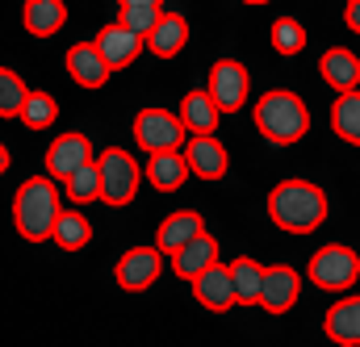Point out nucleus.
Instances as JSON below:
<instances>
[{"mask_svg":"<svg viewBox=\"0 0 360 347\" xmlns=\"http://www.w3.org/2000/svg\"><path fill=\"white\" fill-rule=\"evenodd\" d=\"M180 122H184L188 134H218L222 109L214 105L210 88H193V92H184V100H180Z\"/></svg>","mask_w":360,"mask_h":347,"instance_id":"obj_18","label":"nucleus"},{"mask_svg":"<svg viewBox=\"0 0 360 347\" xmlns=\"http://www.w3.org/2000/svg\"><path fill=\"white\" fill-rule=\"evenodd\" d=\"M8 164H13V155H8V147H4V143H0V176L8 172Z\"/></svg>","mask_w":360,"mask_h":347,"instance_id":"obj_32","label":"nucleus"},{"mask_svg":"<svg viewBox=\"0 0 360 347\" xmlns=\"http://www.w3.org/2000/svg\"><path fill=\"white\" fill-rule=\"evenodd\" d=\"M117 4H155V8H164L168 0H117Z\"/></svg>","mask_w":360,"mask_h":347,"instance_id":"obj_33","label":"nucleus"},{"mask_svg":"<svg viewBox=\"0 0 360 347\" xmlns=\"http://www.w3.org/2000/svg\"><path fill=\"white\" fill-rule=\"evenodd\" d=\"M248 92H252V72L239 59H218L210 67V96L222 113H239L248 105Z\"/></svg>","mask_w":360,"mask_h":347,"instance_id":"obj_7","label":"nucleus"},{"mask_svg":"<svg viewBox=\"0 0 360 347\" xmlns=\"http://www.w3.org/2000/svg\"><path fill=\"white\" fill-rule=\"evenodd\" d=\"M17 117H21L25 130H46V126L59 122V100L46 88H30V96H25V105H21Z\"/></svg>","mask_w":360,"mask_h":347,"instance_id":"obj_26","label":"nucleus"},{"mask_svg":"<svg viewBox=\"0 0 360 347\" xmlns=\"http://www.w3.org/2000/svg\"><path fill=\"white\" fill-rule=\"evenodd\" d=\"M344 25H348L352 34H360V0H348V4H344Z\"/></svg>","mask_w":360,"mask_h":347,"instance_id":"obj_31","label":"nucleus"},{"mask_svg":"<svg viewBox=\"0 0 360 347\" xmlns=\"http://www.w3.org/2000/svg\"><path fill=\"white\" fill-rule=\"evenodd\" d=\"M269 42L276 55H302L306 51V25L297 17H276L269 30Z\"/></svg>","mask_w":360,"mask_h":347,"instance_id":"obj_27","label":"nucleus"},{"mask_svg":"<svg viewBox=\"0 0 360 347\" xmlns=\"http://www.w3.org/2000/svg\"><path fill=\"white\" fill-rule=\"evenodd\" d=\"M25 96H30V84L13 67H0V117H17Z\"/></svg>","mask_w":360,"mask_h":347,"instance_id":"obj_29","label":"nucleus"},{"mask_svg":"<svg viewBox=\"0 0 360 347\" xmlns=\"http://www.w3.org/2000/svg\"><path fill=\"white\" fill-rule=\"evenodd\" d=\"M51 239H55L63 251H84L92 243V222L84 218V209H80V205H76V209H59Z\"/></svg>","mask_w":360,"mask_h":347,"instance_id":"obj_23","label":"nucleus"},{"mask_svg":"<svg viewBox=\"0 0 360 347\" xmlns=\"http://www.w3.org/2000/svg\"><path fill=\"white\" fill-rule=\"evenodd\" d=\"M160 272H164V251L160 247H130V251H122V260L113 268V280L126 293H143L160 280Z\"/></svg>","mask_w":360,"mask_h":347,"instance_id":"obj_8","label":"nucleus"},{"mask_svg":"<svg viewBox=\"0 0 360 347\" xmlns=\"http://www.w3.org/2000/svg\"><path fill=\"white\" fill-rule=\"evenodd\" d=\"M92 42H96V51L105 55V63H109L113 72H126V67L143 55V46H147V38H143V34H134V30H126L122 21L101 25V34H96Z\"/></svg>","mask_w":360,"mask_h":347,"instance_id":"obj_13","label":"nucleus"},{"mask_svg":"<svg viewBox=\"0 0 360 347\" xmlns=\"http://www.w3.org/2000/svg\"><path fill=\"white\" fill-rule=\"evenodd\" d=\"M184 42H188V21L180 17V13H160V21L147 30V51L155 55V59H172L184 51Z\"/></svg>","mask_w":360,"mask_h":347,"instance_id":"obj_19","label":"nucleus"},{"mask_svg":"<svg viewBox=\"0 0 360 347\" xmlns=\"http://www.w3.org/2000/svg\"><path fill=\"white\" fill-rule=\"evenodd\" d=\"M319 76L335 92H352V88H360V55L348 46H327L319 59Z\"/></svg>","mask_w":360,"mask_h":347,"instance_id":"obj_15","label":"nucleus"},{"mask_svg":"<svg viewBox=\"0 0 360 347\" xmlns=\"http://www.w3.org/2000/svg\"><path fill=\"white\" fill-rule=\"evenodd\" d=\"M184 164H188V176L210 180V184L231 172V155H226V147L218 143V134H193V138L184 143Z\"/></svg>","mask_w":360,"mask_h":347,"instance_id":"obj_11","label":"nucleus"},{"mask_svg":"<svg viewBox=\"0 0 360 347\" xmlns=\"http://www.w3.org/2000/svg\"><path fill=\"white\" fill-rule=\"evenodd\" d=\"M188 289H193L197 306L210 310V314H226V310L239 306V301H235V284H231V263L214 260L205 272H197V276L188 280Z\"/></svg>","mask_w":360,"mask_h":347,"instance_id":"obj_9","label":"nucleus"},{"mask_svg":"<svg viewBox=\"0 0 360 347\" xmlns=\"http://www.w3.org/2000/svg\"><path fill=\"white\" fill-rule=\"evenodd\" d=\"M184 180H188L184 151H155V155H147V184H151V188H160V192H176Z\"/></svg>","mask_w":360,"mask_h":347,"instance_id":"obj_22","label":"nucleus"},{"mask_svg":"<svg viewBox=\"0 0 360 347\" xmlns=\"http://www.w3.org/2000/svg\"><path fill=\"white\" fill-rule=\"evenodd\" d=\"M96 172H101V201L109 209H122L139 197V184H143V168L130 151L122 147H109L96 155Z\"/></svg>","mask_w":360,"mask_h":347,"instance_id":"obj_4","label":"nucleus"},{"mask_svg":"<svg viewBox=\"0 0 360 347\" xmlns=\"http://www.w3.org/2000/svg\"><path fill=\"white\" fill-rule=\"evenodd\" d=\"M252 122H256V130L269 138L272 147H293V143H302L306 130H310V109H306V100H302L297 92L272 88V92H264V96L256 100Z\"/></svg>","mask_w":360,"mask_h":347,"instance_id":"obj_3","label":"nucleus"},{"mask_svg":"<svg viewBox=\"0 0 360 347\" xmlns=\"http://www.w3.org/2000/svg\"><path fill=\"white\" fill-rule=\"evenodd\" d=\"M21 25L34 38H55L68 25V4L63 0H25L21 8Z\"/></svg>","mask_w":360,"mask_h":347,"instance_id":"obj_20","label":"nucleus"},{"mask_svg":"<svg viewBox=\"0 0 360 347\" xmlns=\"http://www.w3.org/2000/svg\"><path fill=\"white\" fill-rule=\"evenodd\" d=\"M92 159H96V155H92V138L80 134V130H68V134H59V138L46 147V176H51V180H68L76 168H84Z\"/></svg>","mask_w":360,"mask_h":347,"instance_id":"obj_12","label":"nucleus"},{"mask_svg":"<svg viewBox=\"0 0 360 347\" xmlns=\"http://www.w3.org/2000/svg\"><path fill=\"white\" fill-rule=\"evenodd\" d=\"M323 331L327 339L340 347H360V293L340 297L327 314H323Z\"/></svg>","mask_w":360,"mask_h":347,"instance_id":"obj_16","label":"nucleus"},{"mask_svg":"<svg viewBox=\"0 0 360 347\" xmlns=\"http://www.w3.org/2000/svg\"><path fill=\"white\" fill-rule=\"evenodd\" d=\"M243 4H256V8H260V4H272V0H243Z\"/></svg>","mask_w":360,"mask_h":347,"instance_id":"obj_34","label":"nucleus"},{"mask_svg":"<svg viewBox=\"0 0 360 347\" xmlns=\"http://www.w3.org/2000/svg\"><path fill=\"white\" fill-rule=\"evenodd\" d=\"M59 188L51 176H30L21 180L17 197H13V226L25 243H46L59 218Z\"/></svg>","mask_w":360,"mask_h":347,"instance_id":"obj_2","label":"nucleus"},{"mask_svg":"<svg viewBox=\"0 0 360 347\" xmlns=\"http://www.w3.org/2000/svg\"><path fill=\"white\" fill-rule=\"evenodd\" d=\"M184 134H188V130H184L180 113H172V109L151 105V109H139V113H134V143H139L147 155H155V151H180Z\"/></svg>","mask_w":360,"mask_h":347,"instance_id":"obj_6","label":"nucleus"},{"mask_svg":"<svg viewBox=\"0 0 360 347\" xmlns=\"http://www.w3.org/2000/svg\"><path fill=\"white\" fill-rule=\"evenodd\" d=\"M63 63H68V76L80 88H105L109 76H113V67L105 63V55L96 51V42H76Z\"/></svg>","mask_w":360,"mask_h":347,"instance_id":"obj_14","label":"nucleus"},{"mask_svg":"<svg viewBox=\"0 0 360 347\" xmlns=\"http://www.w3.org/2000/svg\"><path fill=\"white\" fill-rule=\"evenodd\" d=\"M201 230H205V218H201L197 209H176V214H168V218L160 222L155 247H160L164 256H176L180 247H184V243H193Z\"/></svg>","mask_w":360,"mask_h":347,"instance_id":"obj_17","label":"nucleus"},{"mask_svg":"<svg viewBox=\"0 0 360 347\" xmlns=\"http://www.w3.org/2000/svg\"><path fill=\"white\" fill-rule=\"evenodd\" d=\"M160 13H164V8H155V4H122L117 21H122L126 30H134V34H143V38H147V30L160 21Z\"/></svg>","mask_w":360,"mask_h":347,"instance_id":"obj_30","label":"nucleus"},{"mask_svg":"<svg viewBox=\"0 0 360 347\" xmlns=\"http://www.w3.org/2000/svg\"><path fill=\"white\" fill-rule=\"evenodd\" d=\"M172 260V272H176V280H193L197 272H205L210 263L218 260V239L210 235V230H201L193 243H184L176 256H168Z\"/></svg>","mask_w":360,"mask_h":347,"instance_id":"obj_21","label":"nucleus"},{"mask_svg":"<svg viewBox=\"0 0 360 347\" xmlns=\"http://www.w3.org/2000/svg\"><path fill=\"white\" fill-rule=\"evenodd\" d=\"M331 214V201L327 192L314 184V180H281L269 192V218L272 226L289 230V235H314Z\"/></svg>","mask_w":360,"mask_h":347,"instance_id":"obj_1","label":"nucleus"},{"mask_svg":"<svg viewBox=\"0 0 360 347\" xmlns=\"http://www.w3.org/2000/svg\"><path fill=\"white\" fill-rule=\"evenodd\" d=\"M331 130L348 147H360V92L356 88L335 96V105H331Z\"/></svg>","mask_w":360,"mask_h":347,"instance_id":"obj_24","label":"nucleus"},{"mask_svg":"<svg viewBox=\"0 0 360 347\" xmlns=\"http://www.w3.org/2000/svg\"><path fill=\"white\" fill-rule=\"evenodd\" d=\"M306 276L314 280V289H327V293H348L360 280V256L344 243H327L310 256Z\"/></svg>","mask_w":360,"mask_h":347,"instance_id":"obj_5","label":"nucleus"},{"mask_svg":"<svg viewBox=\"0 0 360 347\" xmlns=\"http://www.w3.org/2000/svg\"><path fill=\"white\" fill-rule=\"evenodd\" d=\"M63 192L84 209V205H92V201H101V172H96V159L92 164H84V168H76V172L63 180Z\"/></svg>","mask_w":360,"mask_h":347,"instance_id":"obj_28","label":"nucleus"},{"mask_svg":"<svg viewBox=\"0 0 360 347\" xmlns=\"http://www.w3.org/2000/svg\"><path fill=\"white\" fill-rule=\"evenodd\" d=\"M231 284H235V301L239 306H256L260 301V284H264V263L252 256H239L231 263Z\"/></svg>","mask_w":360,"mask_h":347,"instance_id":"obj_25","label":"nucleus"},{"mask_svg":"<svg viewBox=\"0 0 360 347\" xmlns=\"http://www.w3.org/2000/svg\"><path fill=\"white\" fill-rule=\"evenodd\" d=\"M297 297H302V276H297V268H289V263H272L264 268V284H260V310H269V314H289L293 306H297Z\"/></svg>","mask_w":360,"mask_h":347,"instance_id":"obj_10","label":"nucleus"}]
</instances>
